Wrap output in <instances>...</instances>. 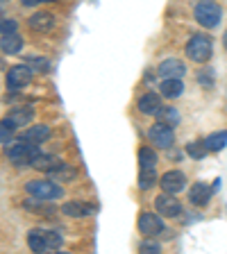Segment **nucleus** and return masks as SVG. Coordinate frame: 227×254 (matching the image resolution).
I'll use <instances>...</instances> for the list:
<instances>
[{
    "instance_id": "1",
    "label": "nucleus",
    "mask_w": 227,
    "mask_h": 254,
    "mask_svg": "<svg viewBox=\"0 0 227 254\" xmlns=\"http://www.w3.org/2000/svg\"><path fill=\"white\" fill-rule=\"evenodd\" d=\"M37 154H39L37 145L23 141V138L18 143H14L11 148H7V159H9L14 166H18V168H23V166H32V161L37 159Z\"/></svg>"
},
{
    "instance_id": "2",
    "label": "nucleus",
    "mask_w": 227,
    "mask_h": 254,
    "mask_svg": "<svg viewBox=\"0 0 227 254\" xmlns=\"http://www.w3.org/2000/svg\"><path fill=\"white\" fill-rule=\"evenodd\" d=\"M184 53H186V57H189L191 62H196V64H205L207 59L212 57V53H214L212 39L205 37V34H196V37H193L189 43H186Z\"/></svg>"
},
{
    "instance_id": "3",
    "label": "nucleus",
    "mask_w": 227,
    "mask_h": 254,
    "mask_svg": "<svg viewBox=\"0 0 227 254\" xmlns=\"http://www.w3.org/2000/svg\"><path fill=\"white\" fill-rule=\"evenodd\" d=\"M25 190L30 193L32 197L37 200H57V197L64 195L62 186H57L55 182H48V180H34V182H27Z\"/></svg>"
},
{
    "instance_id": "4",
    "label": "nucleus",
    "mask_w": 227,
    "mask_h": 254,
    "mask_svg": "<svg viewBox=\"0 0 227 254\" xmlns=\"http://www.w3.org/2000/svg\"><path fill=\"white\" fill-rule=\"evenodd\" d=\"M196 21L202 27H216L221 23V7L216 2H200L196 7Z\"/></svg>"
},
{
    "instance_id": "5",
    "label": "nucleus",
    "mask_w": 227,
    "mask_h": 254,
    "mask_svg": "<svg viewBox=\"0 0 227 254\" xmlns=\"http://www.w3.org/2000/svg\"><path fill=\"white\" fill-rule=\"evenodd\" d=\"M173 193H161L159 197H154V209H157L159 216H164V218H177L182 213V204L175 197H170Z\"/></svg>"
},
{
    "instance_id": "6",
    "label": "nucleus",
    "mask_w": 227,
    "mask_h": 254,
    "mask_svg": "<svg viewBox=\"0 0 227 254\" xmlns=\"http://www.w3.org/2000/svg\"><path fill=\"white\" fill-rule=\"evenodd\" d=\"M150 143H154L157 148H170L175 141V134H173V127L164 125V123H157V125L150 127L148 132Z\"/></svg>"
},
{
    "instance_id": "7",
    "label": "nucleus",
    "mask_w": 227,
    "mask_h": 254,
    "mask_svg": "<svg viewBox=\"0 0 227 254\" xmlns=\"http://www.w3.org/2000/svg\"><path fill=\"white\" fill-rule=\"evenodd\" d=\"M32 82V68L30 66H14L7 73V86L9 91H18L23 86H27Z\"/></svg>"
},
{
    "instance_id": "8",
    "label": "nucleus",
    "mask_w": 227,
    "mask_h": 254,
    "mask_svg": "<svg viewBox=\"0 0 227 254\" xmlns=\"http://www.w3.org/2000/svg\"><path fill=\"white\" fill-rule=\"evenodd\" d=\"M139 232L146 234V236H159V234L164 232V220L159 216H154V213H141L139 216Z\"/></svg>"
},
{
    "instance_id": "9",
    "label": "nucleus",
    "mask_w": 227,
    "mask_h": 254,
    "mask_svg": "<svg viewBox=\"0 0 227 254\" xmlns=\"http://www.w3.org/2000/svg\"><path fill=\"white\" fill-rule=\"evenodd\" d=\"M159 184H161V189H164L166 193H180L186 186V177L182 170H168V173H164V177L159 180Z\"/></svg>"
},
{
    "instance_id": "10",
    "label": "nucleus",
    "mask_w": 227,
    "mask_h": 254,
    "mask_svg": "<svg viewBox=\"0 0 227 254\" xmlns=\"http://www.w3.org/2000/svg\"><path fill=\"white\" fill-rule=\"evenodd\" d=\"M186 73V66L180 62V59H164L159 64V75L164 79H182Z\"/></svg>"
},
{
    "instance_id": "11",
    "label": "nucleus",
    "mask_w": 227,
    "mask_h": 254,
    "mask_svg": "<svg viewBox=\"0 0 227 254\" xmlns=\"http://www.w3.org/2000/svg\"><path fill=\"white\" fill-rule=\"evenodd\" d=\"M62 164H64V161H59V159H57V157H53V154H41V152H39V154H37V159L32 161V168L41 170V173L53 175Z\"/></svg>"
},
{
    "instance_id": "12",
    "label": "nucleus",
    "mask_w": 227,
    "mask_h": 254,
    "mask_svg": "<svg viewBox=\"0 0 227 254\" xmlns=\"http://www.w3.org/2000/svg\"><path fill=\"white\" fill-rule=\"evenodd\" d=\"M209 197H212V189H209L207 184L198 182V184L191 186V190H189V200H191V204L205 206L207 202H209Z\"/></svg>"
},
{
    "instance_id": "13",
    "label": "nucleus",
    "mask_w": 227,
    "mask_h": 254,
    "mask_svg": "<svg viewBox=\"0 0 227 254\" xmlns=\"http://www.w3.org/2000/svg\"><path fill=\"white\" fill-rule=\"evenodd\" d=\"M27 245H30L32 252H48L50 245H48V232L43 229H32L27 234Z\"/></svg>"
},
{
    "instance_id": "14",
    "label": "nucleus",
    "mask_w": 227,
    "mask_h": 254,
    "mask_svg": "<svg viewBox=\"0 0 227 254\" xmlns=\"http://www.w3.org/2000/svg\"><path fill=\"white\" fill-rule=\"evenodd\" d=\"M30 27L39 32H50L55 27V16L48 11H37L34 16H30Z\"/></svg>"
},
{
    "instance_id": "15",
    "label": "nucleus",
    "mask_w": 227,
    "mask_h": 254,
    "mask_svg": "<svg viewBox=\"0 0 227 254\" xmlns=\"http://www.w3.org/2000/svg\"><path fill=\"white\" fill-rule=\"evenodd\" d=\"M0 48H2V53L7 55H18L23 48V37L18 32H11V34H2L0 39Z\"/></svg>"
},
{
    "instance_id": "16",
    "label": "nucleus",
    "mask_w": 227,
    "mask_h": 254,
    "mask_svg": "<svg viewBox=\"0 0 227 254\" xmlns=\"http://www.w3.org/2000/svg\"><path fill=\"white\" fill-rule=\"evenodd\" d=\"M50 136V129H48L46 125H32L30 129H25L23 132V141H27V143H34V145H39V143H43L46 138Z\"/></svg>"
},
{
    "instance_id": "17",
    "label": "nucleus",
    "mask_w": 227,
    "mask_h": 254,
    "mask_svg": "<svg viewBox=\"0 0 227 254\" xmlns=\"http://www.w3.org/2000/svg\"><path fill=\"white\" fill-rule=\"evenodd\" d=\"M161 109V100H159V95L157 93H146L141 98V100H139V111H141V114H157V111Z\"/></svg>"
},
{
    "instance_id": "18",
    "label": "nucleus",
    "mask_w": 227,
    "mask_h": 254,
    "mask_svg": "<svg viewBox=\"0 0 227 254\" xmlns=\"http://www.w3.org/2000/svg\"><path fill=\"white\" fill-rule=\"evenodd\" d=\"M159 89H161V95H164V98H180V95L184 93V84H182V79H175V77L173 79H164Z\"/></svg>"
},
{
    "instance_id": "19",
    "label": "nucleus",
    "mask_w": 227,
    "mask_h": 254,
    "mask_svg": "<svg viewBox=\"0 0 227 254\" xmlns=\"http://www.w3.org/2000/svg\"><path fill=\"white\" fill-rule=\"evenodd\" d=\"M64 216H71V218H84L89 216V206L79 204V202H66V204L62 206Z\"/></svg>"
},
{
    "instance_id": "20",
    "label": "nucleus",
    "mask_w": 227,
    "mask_h": 254,
    "mask_svg": "<svg viewBox=\"0 0 227 254\" xmlns=\"http://www.w3.org/2000/svg\"><path fill=\"white\" fill-rule=\"evenodd\" d=\"M157 118H159V123H164V125H168V127H175L177 123H180V114H177V109H173V107H164V109H159Z\"/></svg>"
},
{
    "instance_id": "21",
    "label": "nucleus",
    "mask_w": 227,
    "mask_h": 254,
    "mask_svg": "<svg viewBox=\"0 0 227 254\" xmlns=\"http://www.w3.org/2000/svg\"><path fill=\"white\" fill-rule=\"evenodd\" d=\"M207 148H209V152H218V150H223L227 145V132H216L212 134V136L205 138Z\"/></svg>"
},
{
    "instance_id": "22",
    "label": "nucleus",
    "mask_w": 227,
    "mask_h": 254,
    "mask_svg": "<svg viewBox=\"0 0 227 254\" xmlns=\"http://www.w3.org/2000/svg\"><path fill=\"white\" fill-rule=\"evenodd\" d=\"M157 184V175H154V168H141V175H139V189L148 190Z\"/></svg>"
},
{
    "instance_id": "23",
    "label": "nucleus",
    "mask_w": 227,
    "mask_h": 254,
    "mask_svg": "<svg viewBox=\"0 0 227 254\" xmlns=\"http://www.w3.org/2000/svg\"><path fill=\"white\" fill-rule=\"evenodd\" d=\"M14 132H16V125L11 118H5V121H0V143L5 145L14 138Z\"/></svg>"
},
{
    "instance_id": "24",
    "label": "nucleus",
    "mask_w": 227,
    "mask_h": 254,
    "mask_svg": "<svg viewBox=\"0 0 227 254\" xmlns=\"http://www.w3.org/2000/svg\"><path fill=\"white\" fill-rule=\"evenodd\" d=\"M9 118L14 121L16 127H18V125H27V123L32 121V109H30V107H18L16 111H11V114H9Z\"/></svg>"
},
{
    "instance_id": "25",
    "label": "nucleus",
    "mask_w": 227,
    "mask_h": 254,
    "mask_svg": "<svg viewBox=\"0 0 227 254\" xmlns=\"http://www.w3.org/2000/svg\"><path fill=\"white\" fill-rule=\"evenodd\" d=\"M139 164H141V168H154L157 154H154L150 148H141L139 150Z\"/></svg>"
},
{
    "instance_id": "26",
    "label": "nucleus",
    "mask_w": 227,
    "mask_h": 254,
    "mask_svg": "<svg viewBox=\"0 0 227 254\" xmlns=\"http://www.w3.org/2000/svg\"><path fill=\"white\" fill-rule=\"evenodd\" d=\"M186 152H189V157H193V159H202L207 152H209V148H207L205 141H193L186 145Z\"/></svg>"
},
{
    "instance_id": "27",
    "label": "nucleus",
    "mask_w": 227,
    "mask_h": 254,
    "mask_svg": "<svg viewBox=\"0 0 227 254\" xmlns=\"http://www.w3.org/2000/svg\"><path fill=\"white\" fill-rule=\"evenodd\" d=\"M75 175H77V170H75L73 166L62 164V166H59V168L53 173V177H55V180H62V182H71Z\"/></svg>"
},
{
    "instance_id": "28",
    "label": "nucleus",
    "mask_w": 227,
    "mask_h": 254,
    "mask_svg": "<svg viewBox=\"0 0 227 254\" xmlns=\"http://www.w3.org/2000/svg\"><path fill=\"white\" fill-rule=\"evenodd\" d=\"M11 32H18V23L7 18V21H0V34H11Z\"/></svg>"
},
{
    "instance_id": "29",
    "label": "nucleus",
    "mask_w": 227,
    "mask_h": 254,
    "mask_svg": "<svg viewBox=\"0 0 227 254\" xmlns=\"http://www.w3.org/2000/svg\"><path fill=\"white\" fill-rule=\"evenodd\" d=\"M198 82L205 86H212V68H207L202 70V73H198Z\"/></svg>"
},
{
    "instance_id": "30",
    "label": "nucleus",
    "mask_w": 227,
    "mask_h": 254,
    "mask_svg": "<svg viewBox=\"0 0 227 254\" xmlns=\"http://www.w3.org/2000/svg\"><path fill=\"white\" fill-rule=\"evenodd\" d=\"M141 252L157 254V252H159V245H157V243H150V241H146V243H141Z\"/></svg>"
},
{
    "instance_id": "31",
    "label": "nucleus",
    "mask_w": 227,
    "mask_h": 254,
    "mask_svg": "<svg viewBox=\"0 0 227 254\" xmlns=\"http://www.w3.org/2000/svg\"><path fill=\"white\" fill-rule=\"evenodd\" d=\"M41 68V70H48V62L46 59H30V68Z\"/></svg>"
},
{
    "instance_id": "32",
    "label": "nucleus",
    "mask_w": 227,
    "mask_h": 254,
    "mask_svg": "<svg viewBox=\"0 0 227 254\" xmlns=\"http://www.w3.org/2000/svg\"><path fill=\"white\" fill-rule=\"evenodd\" d=\"M21 2H23V5H25V7H34V5H37V2H39V0H21Z\"/></svg>"
},
{
    "instance_id": "33",
    "label": "nucleus",
    "mask_w": 227,
    "mask_h": 254,
    "mask_svg": "<svg viewBox=\"0 0 227 254\" xmlns=\"http://www.w3.org/2000/svg\"><path fill=\"white\" fill-rule=\"evenodd\" d=\"M225 48H227V32H225Z\"/></svg>"
}]
</instances>
